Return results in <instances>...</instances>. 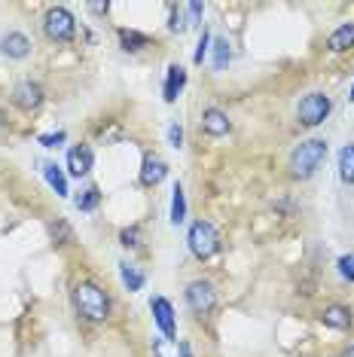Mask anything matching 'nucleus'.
Wrapping results in <instances>:
<instances>
[{
	"label": "nucleus",
	"instance_id": "11",
	"mask_svg": "<svg viewBox=\"0 0 354 357\" xmlns=\"http://www.w3.org/2000/svg\"><path fill=\"white\" fill-rule=\"evenodd\" d=\"M202 128H205V135H211V137H223V135H229L232 123L220 107H208L202 113Z\"/></svg>",
	"mask_w": 354,
	"mask_h": 357
},
{
	"label": "nucleus",
	"instance_id": "8",
	"mask_svg": "<svg viewBox=\"0 0 354 357\" xmlns=\"http://www.w3.org/2000/svg\"><path fill=\"white\" fill-rule=\"evenodd\" d=\"M150 312H153V321L156 327L162 330V336L168 342H177V321H174V308L165 296H153L150 299Z\"/></svg>",
	"mask_w": 354,
	"mask_h": 357
},
{
	"label": "nucleus",
	"instance_id": "30",
	"mask_svg": "<svg viewBox=\"0 0 354 357\" xmlns=\"http://www.w3.org/2000/svg\"><path fill=\"white\" fill-rule=\"evenodd\" d=\"M88 10H92V13H107L110 3H88Z\"/></svg>",
	"mask_w": 354,
	"mask_h": 357
},
{
	"label": "nucleus",
	"instance_id": "27",
	"mask_svg": "<svg viewBox=\"0 0 354 357\" xmlns=\"http://www.w3.org/2000/svg\"><path fill=\"white\" fill-rule=\"evenodd\" d=\"M64 132H55V135H40V144H43V147H61L64 144Z\"/></svg>",
	"mask_w": 354,
	"mask_h": 357
},
{
	"label": "nucleus",
	"instance_id": "33",
	"mask_svg": "<svg viewBox=\"0 0 354 357\" xmlns=\"http://www.w3.org/2000/svg\"><path fill=\"white\" fill-rule=\"evenodd\" d=\"M348 101H354V86H351V95H348Z\"/></svg>",
	"mask_w": 354,
	"mask_h": 357
},
{
	"label": "nucleus",
	"instance_id": "19",
	"mask_svg": "<svg viewBox=\"0 0 354 357\" xmlns=\"http://www.w3.org/2000/svg\"><path fill=\"white\" fill-rule=\"evenodd\" d=\"M339 177L342 183H354V144H345L339 150Z\"/></svg>",
	"mask_w": 354,
	"mask_h": 357
},
{
	"label": "nucleus",
	"instance_id": "7",
	"mask_svg": "<svg viewBox=\"0 0 354 357\" xmlns=\"http://www.w3.org/2000/svg\"><path fill=\"white\" fill-rule=\"evenodd\" d=\"M43 98H46V95H43V86L34 83V79H22V83H15L13 95H10V101H13L22 113H34V110H40Z\"/></svg>",
	"mask_w": 354,
	"mask_h": 357
},
{
	"label": "nucleus",
	"instance_id": "10",
	"mask_svg": "<svg viewBox=\"0 0 354 357\" xmlns=\"http://www.w3.org/2000/svg\"><path fill=\"white\" fill-rule=\"evenodd\" d=\"M0 52H3L6 59L22 61V59H28L31 55V40L22 34V31H10L6 37H0Z\"/></svg>",
	"mask_w": 354,
	"mask_h": 357
},
{
	"label": "nucleus",
	"instance_id": "31",
	"mask_svg": "<svg viewBox=\"0 0 354 357\" xmlns=\"http://www.w3.org/2000/svg\"><path fill=\"white\" fill-rule=\"evenodd\" d=\"M177 351H180V357H192V351H190V345H187V342L177 345Z\"/></svg>",
	"mask_w": 354,
	"mask_h": 357
},
{
	"label": "nucleus",
	"instance_id": "20",
	"mask_svg": "<svg viewBox=\"0 0 354 357\" xmlns=\"http://www.w3.org/2000/svg\"><path fill=\"white\" fill-rule=\"evenodd\" d=\"M119 278H123V284L128 290H132V294H138V290L144 287V272H138L134 269V266H128V263H119Z\"/></svg>",
	"mask_w": 354,
	"mask_h": 357
},
{
	"label": "nucleus",
	"instance_id": "9",
	"mask_svg": "<svg viewBox=\"0 0 354 357\" xmlns=\"http://www.w3.org/2000/svg\"><path fill=\"white\" fill-rule=\"evenodd\" d=\"M92 165H95V153L88 144H77V147L68 150V174L70 177H86L92 172Z\"/></svg>",
	"mask_w": 354,
	"mask_h": 357
},
{
	"label": "nucleus",
	"instance_id": "14",
	"mask_svg": "<svg viewBox=\"0 0 354 357\" xmlns=\"http://www.w3.org/2000/svg\"><path fill=\"white\" fill-rule=\"evenodd\" d=\"M321 321H324V327H333V330H348L351 327V308L345 305H327L324 312H321Z\"/></svg>",
	"mask_w": 354,
	"mask_h": 357
},
{
	"label": "nucleus",
	"instance_id": "4",
	"mask_svg": "<svg viewBox=\"0 0 354 357\" xmlns=\"http://www.w3.org/2000/svg\"><path fill=\"white\" fill-rule=\"evenodd\" d=\"M43 34L52 40V43H70L77 34V19L70 15V10L64 6H52L43 15Z\"/></svg>",
	"mask_w": 354,
	"mask_h": 357
},
{
	"label": "nucleus",
	"instance_id": "18",
	"mask_svg": "<svg viewBox=\"0 0 354 357\" xmlns=\"http://www.w3.org/2000/svg\"><path fill=\"white\" fill-rule=\"evenodd\" d=\"M119 43H123V50H125V52H141L144 46L150 43V40H147V34H141V31H128V28H123V31H119Z\"/></svg>",
	"mask_w": 354,
	"mask_h": 357
},
{
	"label": "nucleus",
	"instance_id": "6",
	"mask_svg": "<svg viewBox=\"0 0 354 357\" xmlns=\"http://www.w3.org/2000/svg\"><path fill=\"white\" fill-rule=\"evenodd\" d=\"M187 305L192 308L196 314H211L217 308V290L211 281L205 278H196L187 284Z\"/></svg>",
	"mask_w": 354,
	"mask_h": 357
},
{
	"label": "nucleus",
	"instance_id": "28",
	"mask_svg": "<svg viewBox=\"0 0 354 357\" xmlns=\"http://www.w3.org/2000/svg\"><path fill=\"white\" fill-rule=\"evenodd\" d=\"M187 13H190V25H196V22L202 19V13H205V3H190Z\"/></svg>",
	"mask_w": 354,
	"mask_h": 357
},
{
	"label": "nucleus",
	"instance_id": "29",
	"mask_svg": "<svg viewBox=\"0 0 354 357\" xmlns=\"http://www.w3.org/2000/svg\"><path fill=\"white\" fill-rule=\"evenodd\" d=\"M168 28H171V31H177V34H180L183 28H187V25H183V19H180V13H177V10L171 13V25H168Z\"/></svg>",
	"mask_w": 354,
	"mask_h": 357
},
{
	"label": "nucleus",
	"instance_id": "1",
	"mask_svg": "<svg viewBox=\"0 0 354 357\" xmlns=\"http://www.w3.org/2000/svg\"><path fill=\"white\" fill-rule=\"evenodd\" d=\"M327 162V141H321V137H309V141H302L300 147L291 153V162H287V168H291V177L293 181H309V177L318 174V168Z\"/></svg>",
	"mask_w": 354,
	"mask_h": 357
},
{
	"label": "nucleus",
	"instance_id": "34",
	"mask_svg": "<svg viewBox=\"0 0 354 357\" xmlns=\"http://www.w3.org/2000/svg\"><path fill=\"white\" fill-rule=\"evenodd\" d=\"M0 126H3V113H0Z\"/></svg>",
	"mask_w": 354,
	"mask_h": 357
},
{
	"label": "nucleus",
	"instance_id": "12",
	"mask_svg": "<svg viewBox=\"0 0 354 357\" xmlns=\"http://www.w3.org/2000/svg\"><path fill=\"white\" fill-rule=\"evenodd\" d=\"M183 86H187V70H183L180 64H168V74H165V101L174 104L177 95L183 92Z\"/></svg>",
	"mask_w": 354,
	"mask_h": 357
},
{
	"label": "nucleus",
	"instance_id": "21",
	"mask_svg": "<svg viewBox=\"0 0 354 357\" xmlns=\"http://www.w3.org/2000/svg\"><path fill=\"white\" fill-rule=\"evenodd\" d=\"M211 50H214V70H226L229 64V40L226 37H214L211 40Z\"/></svg>",
	"mask_w": 354,
	"mask_h": 357
},
{
	"label": "nucleus",
	"instance_id": "17",
	"mask_svg": "<svg viewBox=\"0 0 354 357\" xmlns=\"http://www.w3.org/2000/svg\"><path fill=\"white\" fill-rule=\"evenodd\" d=\"M174 196H171V223L180 226L183 220H187V196H183V186L174 183Z\"/></svg>",
	"mask_w": 354,
	"mask_h": 357
},
{
	"label": "nucleus",
	"instance_id": "26",
	"mask_svg": "<svg viewBox=\"0 0 354 357\" xmlns=\"http://www.w3.org/2000/svg\"><path fill=\"white\" fill-rule=\"evenodd\" d=\"M208 43H211V34H208V31H202V40H199V50H196V55H192V61H196V64H202V61H205Z\"/></svg>",
	"mask_w": 354,
	"mask_h": 357
},
{
	"label": "nucleus",
	"instance_id": "3",
	"mask_svg": "<svg viewBox=\"0 0 354 357\" xmlns=\"http://www.w3.org/2000/svg\"><path fill=\"white\" fill-rule=\"evenodd\" d=\"M187 245H190V250H192V257L196 259H211L217 250H220V232L214 229V223L196 220L190 226Z\"/></svg>",
	"mask_w": 354,
	"mask_h": 357
},
{
	"label": "nucleus",
	"instance_id": "23",
	"mask_svg": "<svg viewBox=\"0 0 354 357\" xmlns=\"http://www.w3.org/2000/svg\"><path fill=\"white\" fill-rule=\"evenodd\" d=\"M119 241L123 248H138L141 245V226H128V229L119 232Z\"/></svg>",
	"mask_w": 354,
	"mask_h": 357
},
{
	"label": "nucleus",
	"instance_id": "15",
	"mask_svg": "<svg viewBox=\"0 0 354 357\" xmlns=\"http://www.w3.org/2000/svg\"><path fill=\"white\" fill-rule=\"evenodd\" d=\"M351 46H354V22H345V25H339L327 37L330 52H345V50H351Z\"/></svg>",
	"mask_w": 354,
	"mask_h": 357
},
{
	"label": "nucleus",
	"instance_id": "5",
	"mask_svg": "<svg viewBox=\"0 0 354 357\" xmlns=\"http://www.w3.org/2000/svg\"><path fill=\"white\" fill-rule=\"evenodd\" d=\"M330 110H333V101H330V95H324V92H309L300 104H296V119H300V126H305V128H315V126H321L330 116Z\"/></svg>",
	"mask_w": 354,
	"mask_h": 357
},
{
	"label": "nucleus",
	"instance_id": "22",
	"mask_svg": "<svg viewBox=\"0 0 354 357\" xmlns=\"http://www.w3.org/2000/svg\"><path fill=\"white\" fill-rule=\"evenodd\" d=\"M74 205L79 211H95L101 205V190H98V186H86V190H79V196H77Z\"/></svg>",
	"mask_w": 354,
	"mask_h": 357
},
{
	"label": "nucleus",
	"instance_id": "25",
	"mask_svg": "<svg viewBox=\"0 0 354 357\" xmlns=\"http://www.w3.org/2000/svg\"><path fill=\"white\" fill-rule=\"evenodd\" d=\"M168 144H171L174 150H180V147H183V128L177 126V123H174V126H168Z\"/></svg>",
	"mask_w": 354,
	"mask_h": 357
},
{
	"label": "nucleus",
	"instance_id": "13",
	"mask_svg": "<svg viewBox=\"0 0 354 357\" xmlns=\"http://www.w3.org/2000/svg\"><path fill=\"white\" fill-rule=\"evenodd\" d=\"M165 174H168V165H165V162L159 159V156H147V159H144V168H141V183H144V186L162 183Z\"/></svg>",
	"mask_w": 354,
	"mask_h": 357
},
{
	"label": "nucleus",
	"instance_id": "32",
	"mask_svg": "<svg viewBox=\"0 0 354 357\" xmlns=\"http://www.w3.org/2000/svg\"><path fill=\"white\" fill-rule=\"evenodd\" d=\"M339 357H354V345H348V348H345V351H342Z\"/></svg>",
	"mask_w": 354,
	"mask_h": 357
},
{
	"label": "nucleus",
	"instance_id": "2",
	"mask_svg": "<svg viewBox=\"0 0 354 357\" xmlns=\"http://www.w3.org/2000/svg\"><path fill=\"white\" fill-rule=\"evenodd\" d=\"M70 299H74L77 314H83L86 321H92V324L107 321V314H110V296L104 294L98 284H92V281H79L77 287L70 290Z\"/></svg>",
	"mask_w": 354,
	"mask_h": 357
},
{
	"label": "nucleus",
	"instance_id": "16",
	"mask_svg": "<svg viewBox=\"0 0 354 357\" xmlns=\"http://www.w3.org/2000/svg\"><path fill=\"white\" fill-rule=\"evenodd\" d=\"M43 177H46V183L55 190V196L68 199V177H64V172L55 165V162H43Z\"/></svg>",
	"mask_w": 354,
	"mask_h": 357
},
{
	"label": "nucleus",
	"instance_id": "24",
	"mask_svg": "<svg viewBox=\"0 0 354 357\" xmlns=\"http://www.w3.org/2000/svg\"><path fill=\"white\" fill-rule=\"evenodd\" d=\"M339 275L345 281H354V254H345V257H339Z\"/></svg>",
	"mask_w": 354,
	"mask_h": 357
}]
</instances>
